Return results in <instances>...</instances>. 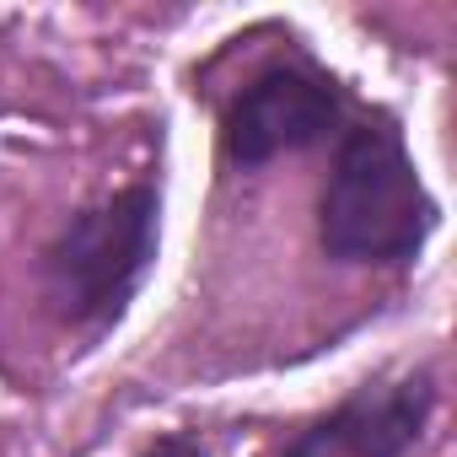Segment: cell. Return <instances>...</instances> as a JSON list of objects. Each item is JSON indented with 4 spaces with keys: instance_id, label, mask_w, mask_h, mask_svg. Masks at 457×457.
I'll return each mask as SVG.
<instances>
[{
    "instance_id": "6da1fadb",
    "label": "cell",
    "mask_w": 457,
    "mask_h": 457,
    "mask_svg": "<svg viewBox=\"0 0 457 457\" xmlns=\"http://www.w3.org/2000/svg\"><path fill=\"white\" fill-rule=\"evenodd\" d=\"M436 226L441 204L425 188L403 135L387 119L345 129L318 204L323 253L339 264H409Z\"/></svg>"
},
{
    "instance_id": "7a4b0ae2",
    "label": "cell",
    "mask_w": 457,
    "mask_h": 457,
    "mask_svg": "<svg viewBox=\"0 0 457 457\" xmlns=\"http://www.w3.org/2000/svg\"><path fill=\"white\" fill-rule=\"evenodd\" d=\"M162 248V194L151 183H129L81 215L44 248V280L65 323L103 328L119 323L135 291L145 286Z\"/></svg>"
},
{
    "instance_id": "3957f363",
    "label": "cell",
    "mask_w": 457,
    "mask_h": 457,
    "mask_svg": "<svg viewBox=\"0 0 457 457\" xmlns=\"http://www.w3.org/2000/svg\"><path fill=\"white\" fill-rule=\"evenodd\" d=\"M345 119V97L328 76L307 65L259 71L220 119V151L237 167H264L286 151H307L328 140Z\"/></svg>"
},
{
    "instance_id": "277c9868",
    "label": "cell",
    "mask_w": 457,
    "mask_h": 457,
    "mask_svg": "<svg viewBox=\"0 0 457 457\" xmlns=\"http://www.w3.org/2000/svg\"><path fill=\"white\" fill-rule=\"evenodd\" d=\"M436 409L430 371H409L393 382H366L328 414H318L286 457H409L425 420Z\"/></svg>"
},
{
    "instance_id": "5b68a950",
    "label": "cell",
    "mask_w": 457,
    "mask_h": 457,
    "mask_svg": "<svg viewBox=\"0 0 457 457\" xmlns=\"http://www.w3.org/2000/svg\"><path fill=\"white\" fill-rule=\"evenodd\" d=\"M140 457H210L194 436H162V441H151Z\"/></svg>"
}]
</instances>
